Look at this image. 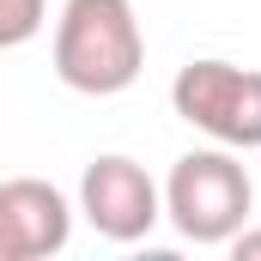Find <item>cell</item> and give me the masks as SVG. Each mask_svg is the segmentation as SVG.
<instances>
[{"label": "cell", "instance_id": "cell-1", "mask_svg": "<svg viewBox=\"0 0 261 261\" xmlns=\"http://www.w3.org/2000/svg\"><path fill=\"white\" fill-rule=\"evenodd\" d=\"M146 67L134 0H67L55 18V79L79 97H116Z\"/></svg>", "mask_w": 261, "mask_h": 261}, {"label": "cell", "instance_id": "cell-2", "mask_svg": "<svg viewBox=\"0 0 261 261\" xmlns=\"http://www.w3.org/2000/svg\"><path fill=\"white\" fill-rule=\"evenodd\" d=\"M255 213V182L237 158V146H200L182 152L164 176V219L176 225V237L189 243H231Z\"/></svg>", "mask_w": 261, "mask_h": 261}, {"label": "cell", "instance_id": "cell-3", "mask_svg": "<svg viewBox=\"0 0 261 261\" xmlns=\"http://www.w3.org/2000/svg\"><path fill=\"white\" fill-rule=\"evenodd\" d=\"M170 110L195 134L237 146V152H261V67H237L219 55L176 67L170 79Z\"/></svg>", "mask_w": 261, "mask_h": 261}, {"label": "cell", "instance_id": "cell-4", "mask_svg": "<svg viewBox=\"0 0 261 261\" xmlns=\"http://www.w3.org/2000/svg\"><path fill=\"white\" fill-rule=\"evenodd\" d=\"M79 213H85V225L103 243H140L164 219V189L146 176V164H134L128 152H103L79 176Z\"/></svg>", "mask_w": 261, "mask_h": 261}, {"label": "cell", "instance_id": "cell-5", "mask_svg": "<svg viewBox=\"0 0 261 261\" xmlns=\"http://www.w3.org/2000/svg\"><path fill=\"white\" fill-rule=\"evenodd\" d=\"M73 243V200L43 176L0 182V255L6 261H49Z\"/></svg>", "mask_w": 261, "mask_h": 261}, {"label": "cell", "instance_id": "cell-6", "mask_svg": "<svg viewBox=\"0 0 261 261\" xmlns=\"http://www.w3.org/2000/svg\"><path fill=\"white\" fill-rule=\"evenodd\" d=\"M49 24V0H0V49H24Z\"/></svg>", "mask_w": 261, "mask_h": 261}, {"label": "cell", "instance_id": "cell-7", "mask_svg": "<svg viewBox=\"0 0 261 261\" xmlns=\"http://www.w3.org/2000/svg\"><path fill=\"white\" fill-rule=\"evenodd\" d=\"M231 255H237V261H255L261 255V225H243V231L231 237Z\"/></svg>", "mask_w": 261, "mask_h": 261}]
</instances>
